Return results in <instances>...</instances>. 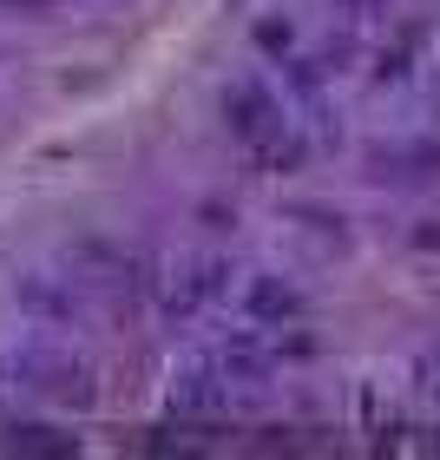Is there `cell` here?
<instances>
[{
  "instance_id": "cell-8",
  "label": "cell",
  "mask_w": 440,
  "mask_h": 460,
  "mask_svg": "<svg viewBox=\"0 0 440 460\" xmlns=\"http://www.w3.org/2000/svg\"><path fill=\"white\" fill-rule=\"evenodd\" d=\"M342 7H348L355 20H374V13H382V7H388V0H342Z\"/></svg>"
},
{
  "instance_id": "cell-9",
  "label": "cell",
  "mask_w": 440,
  "mask_h": 460,
  "mask_svg": "<svg viewBox=\"0 0 440 460\" xmlns=\"http://www.w3.org/2000/svg\"><path fill=\"white\" fill-rule=\"evenodd\" d=\"M434 375H440V355H434ZM434 388H440V382H434Z\"/></svg>"
},
{
  "instance_id": "cell-1",
  "label": "cell",
  "mask_w": 440,
  "mask_h": 460,
  "mask_svg": "<svg viewBox=\"0 0 440 460\" xmlns=\"http://www.w3.org/2000/svg\"><path fill=\"white\" fill-rule=\"evenodd\" d=\"M20 382L40 388V394H53V402H66V408L92 402V375L79 362H66V355H27V362H20Z\"/></svg>"
},
{
  "instance_id": "cell-2",
  "label": "cell",
  "mask_w": 440,
  "mask_h": 460,
  "mask_svg": "<svg viewBox=\"0 0 440 460\" xmlns=\"http://www.w3.org/2000/svg\"><path fill=\"white\" fill-rule=\"evenodd\" d=\"M224 119H230V132H237V138L263 145L269 132H277V99H269L257 79H237V86L224 93Z\"/></svg>"
},
{
  "instance_id": "cell-5",
  "label": "cell",
  "mask_w": 440,
  "mask_h": 460,
  "mask_svg": "<svg viewBox=\"0 0 440 460\" xmlns=\"http://www.w3.org/2000/svg\"><path fill=\"white\" fill-rule=\"evenodd\" d=\"M172 402H178V414H217L224 408V382L211 368H191V375H178Z\"/></svg>"
},
{
  "instance_id": "cell-4",
  "label": "cell",
  "mask_w": 440,
  "mask_h": 460,
  "mask_svg": "<svg viewBox=\"0 0 440 460\" xmlns=\"http://www.w3.org/2000/svg\"><path fill=\"white\" fill-rule=\"evenodd\" d=\"M374 178H394V184H421L440 172V145H401V152H374Z\"/></svg>"
},
{
  "instance_id": "cell-3",
  "label": "cell",
  "mask_w": 440,
  "mask_h": 460,
  "mask_svg": "<svg viewBox=\"0 0 440 460\" xmlns=\"http://www.w3.org/2000/svg\"><path fill=\"white\" fill-rule=\"evenodd\" d=\"M243 309H250V323H289V316H303V296L283 277H257L243 289Z\"/></svg>"
},
{
  "instance_id": "cell-7",
  "label": "cell",
  "mask_w": 440,
  "mask_h": 460,
  "mask_svg": "<svg viewBox=\"0 0 440 460\" xmlns=\"http://www.w3.org/2000/svg\"><path fill=\"white\" fill-rule=\"evenodd\" d=\"M13 447H27V454H73V441L53 434V428H13Z\"/></svg>"
},
{
  "instance_id": "cell-6",
  "label": "cell",
  "mask_w": 440,
  "mask_h": 460,
  "mask_svg": "<svg viewBox=\"0 0 440 460\" xmlns=\"http://www.w3.org/2000/svg\"><path fill=\"white\" fill-rule=\"evenodd\" d=\"M20 296H27L33 309H47V316H73V296H59L47 277H27V283H20Z\"/></svg>"
}]
</instances>
